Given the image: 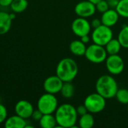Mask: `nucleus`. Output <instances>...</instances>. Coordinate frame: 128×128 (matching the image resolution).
I'll use <instances>...</instances> for the list:
<instances>
[{"mask_svg":"<svg viewBox=\"0 0 128 128\" xmlns=\"http://www.w3.org/2000/svg\"><path fill=\"white\" fill-rule=\"evenodd\" d=\"M57 128H77L75 124L78 121V113L76 108L70 104H63L58 106L54 112Z\"/></svg>","mask_w":128,"mask_h":128,"instance_id":"nucleus-1","label":"nucleus"},{"mask_svg":"<svg viewBox=\"0 0 128 128\" xmlns=\"http://www.w3.org/2000/svg\"><path fill=\"white\" fill-rule=\"evenodd\" d=\"M78 72V67L76 62L71 58L61 59L56 68V75L63 82H72Z\"/></svg>","mask_w":128,"mask_h":128,"instance_id":"nucleus-2","label":"nucleus"},{"mask_svg":"<svg viewBox=\"0 0 128 128\" xmlns=\"http://www.w3.org/2000/svg\"><path fill=\"white\" fill-rule=\"evenodd\" d=\"M96 92L106 99H112L115 97L118 88V83L111 75H103L100 76L96 82Z\"/></svg>","mask_w":128,"mask_h":128,"instance_id":"nucleus-3","label":"nucleus"},{"mask_svg":"<svg viewBox=\"0 0 128 128\" xmlns=\"http://www.w3.org/2000/svg\"><path fill=\"white\" fill-rule=\"evenodd\" d=\"M58 107V100L55 94L45 92L37 101V109L43 114H54Z\"/></svg>","mask_w":128,"mask_h":128,"instance_id":"nucleus-4","label":"nucleus"},{"mask_svg":"<svg viewBox=\"0 0 128 128\" xmlns=\"http://www.w3.org/2000/svg\"><path fill=\"white\" fill-rule=\"evenodd\" d=\"M84 56L91 63L101 64L106 62L108 54L105 46L94 43L87 47Z\"/></svg>","mask_w":128,"mask_h":128,"instance_id":"nucleus-5","label":"nucleus"},{"mask_svg":"<svg viewBox=\"0 0 128 128\" xmlns=\"http://www.w3.org/2000/svg\"><path fill=\"white\" fill-rule=\"evenodd\" d=\"M106 99L99 93H92L86 97L84 104L89 112L96 114L104 110L106 104Z\"/></svg>","mask_w":128,"mask_h":128,"instance_id":"nucleus-6","label":"nucleus"},{"mask_svg":"<svg viewBox=\"0 0 128 128\" xmlns=\"http://www.w3.org/2000/svg\"><path fill=\"white\" fill-rule=\"evenodd\" d=\"M113 38V32L111 27L106 26L105 25H101L100 26L94 28L91 34V39L94 44L105 46L106 44Z\"/></svg>","mask_w":128,"mask_h":128,"instance_id":"nucleus-7","label":"nucleus"},{"mask_svg":"<svg viewBox=\"0 0 128 128\" xmlns=\"http://www.w3.org/2000/svg\"><path fill=\"white\" fill-rule=\"evenodd\" d=\"M106 68L108 72L112 75L121 74L124 68V63L122 58L117 55L108 56L106 59Z\"/></svg>","mask_w":128,"mask_h":128,"instance_id":"nucleus-8","label":"nucleus"},{"mask_svg":"<svg viewBox=\"0 0 128 128\" xmlns=\"http://www.w3.org/2000/svg\"><path fill=\"white\" fill-rule=\"evenodd\" d=\"M72 31L78 37L81 38L84 35L89 34L91 29V22L87 20V18L78 16L72 22Z\"/></svg>","mask_w":128,"mask_h":128,"instance_id":"nucleus-9","label":"nucleus"},{"mask_svg":"<svg viewBox=\"0 0 128 128\" xmlns=\"http://www.w3.org/2000/svg\"><path fill=\"white\" fill-rule=\"evenodd\" d=\"M75 13L79 17L88 18L92 16L97 9L96 5L88 0H84L79 2L75 6Z\"/></svg>","mask_w":128,"mask_h":128,"instance_id":"nucleus-10","label":"nucleus"},{"mask_svg":"<svg viewBox=\"0 0 128 128\" xmlns=\"http://www.w3.org/2000/svg\"><path fill=\"white\" fill-rule=\"evenodd\" d=\"M63 82H64L58 76H50L44 81L43 88L45 92L56 94L60 92Z\"/></svg>","mask_w":128,"mask_h":128,"instance_id":"nucleus-11","label":"nucleus"},{"mask_svg":"<svg viewBox=\"0 0 128 128\" xmlns=\"http://www.w3.org/2000/svg\"><path fill=\"white\" fill-rule=\"evenodd\" d=\"M14 111L17 116L27 119L31 118L32 114L34 111V108L32 104L28 100H20L15 104Z\"/></svg>","mask_w":128,"mask_h":128,"instance_id":"nucleus-12","label":"nucleus"},{"mask_svg":"<svg viewBox=\"0 0 128 128\" xmlns=\"http://www.w3.org/2000/svg\"><path fill=\"white\" fill-rule=\"evenodd\" d=\"M119 16H120L117 12L116 9L109 8L108 10L102 14L100 19L103 25H105L109 27H112L118 22Z\"/></svg>","mask_w":128,"mask_h":128,"instance_id":"nucleus-13","label":"nucleus"},{"mask_svg":"<svg viewBox=\"0 0 128 128\" xmlns=\"http://www.w3.org/2000/svg\"><path fill=\"white\" fill-rule=\"evenodd\" d=\"M4 125L6 128H25L27 124L25 118L16 114L8 117L4 123Z\"/></svg>","mask_w":128,"mask_h":128,"instance_id":"nucleus-14","label":"nucleus"},{"mask_svg":"<svg viewBox=\"0 0 128 128\" xmlns=\"http://www.w3.org/2000/svg\"><path fill=\"white\" fill-rule=\"evenodd\" d=\"M12 21L8 13L0 10V35L5 34L9 32Z\"/></svg>","mask_w":128,"mask_h":128,"instance_id":"nucleus-15","label":"nucleus"},{"mask_svg":"<svg viewBox=\"0 0 128 128\" xmlns=\"http://www.w3.org/2000/svg\"><path fill=\"white\" fill-rule=\"evenodd\" d=\"M87 46L81 40H75L70 43L69 50L72 54L77 56H83L85 54Z\"/></svg>","mask_w":128,"mask_h":128,"instance_id":"nucleus-16","label":"nucleus"},{"mask_svg":"<svg viewBox=\"0 0 128 128\" xmlns=\"http://www.w3.org/2000/svg\"><path fill=\"white\" fill-rule=\"evenodd\" d=\"M38 122L42 128H54L57 126L55 116L53 114H44Z\"/></svg>","mask_w":128,"mask_h":128,"instance_id":"nucleus-17","label":"nucleus"},{"mask_svg":"<svg viewBox=\"0 0 128 128\" xmlns=\"http://www.w3.org/2000/svg\"><path fill=\"white\" fill-rule=\"evenodd\" d=\"M121 47L122 46H121L119 40H118V38L117 39H115V38L111 39L105 46V48H106L108 56L118 54Z\"/></svg>","mask_w":128,"mask_h":128,"instance_id":"nucleus-18","label":"nucleus"},{"mask_svg":"<svg viewBox=\"0 0 128 128\" xmlns=\"http://www.w3.org/2000/svg\"><path fill=\"white\" fill-rule=\"evenodd\" d=\"M78 125L81 128H91L94 125V118L91 112H87L86 114L80 116L78 120Z\"/></svg>","mask_w":128,"mask_h":128,"instance_id":"nucleus-19","label":"nucleus"},{"mask_svg":"<svg viewBox=\"0 0 128 128\" xmlns=\"http://www.w3.org/2000/svg\"><path fill=\"white\" fill-rule=\"evenodd\" d=\"M28 5L29 3L27 0H13L9 7L11 8L12 12L19 14L26 10Z\"/></svg>","mask_w":128,"mask_h":128,"instance_id":"nucleus-20","label":"nucleus"},{"mask_svg":"<svg viewBox=\"0 0 128 128\" xmlns=\"http://www.w3.org/2000/svg\"><path fill=\"white\" fill-rule=\"evenodd\" d=\"M60 93L65 99L72 98L75 93V88L72 82H64Z\"/></svg>","mask_w":128,"mask_h":128,"instance_id":"nucleus-21","label":"nucleus"},{"mask_svg":"<svg viewBox=\"0 0 128 128\" xmlns=\"http://www.w3.org/2000/svg\"><path fill=\"white\" fill-rule=\"evenodd\" d=\"M118 40L123 48L128 49V25L121 28L118 35Z\"/></svg>","mask_w":128,"mask_h":128,"instance_id":"nucleus-22","label":"nucleus"},{"mask_svg":"<svg viewBox=\"0 0 128 128\" xmlns=\"http://www.w3.org/2000/svg\"><path fill=\"white\" fill-rule=\"evenodd\" d=\"M115 9L120 16L128 18V0H120Z\"/></svg>","mask_w":128,"mask_h":128,"instance_id":"nucleus-23","label":"nucleus"},{"mask_svg":"<svg viewBox=\"0 0 128 128\" xmlns=\"http://www.w3.org/2000/svg\"><path fill=\"white\" fill-rule=\"evenodd\" d=\"M117 100L122 104H128V89L120 88L118 89L115 94Z\"/></svg>","mask_w":128,"mask_h":128,"instance_id":"nucleus-24","label":"nucleus"},{"mask_svg":"<svg viewBox=\"0 0 128 128\" xmlns=\"http://www.w3.org/2000/svg\"><path fill=\"white\" fill-rule=\"evenodd\" d=\"M95 5H96L97 10L99 11L101 14L106 12V10H108L110 8H109V4H108V2H107L106 0H101L98 3H97Z\"/></svg>","mask_w":128,"mask_h":128,"instance_id":"nucleus-25","label":"nucleus"},{"mask_svg":"<svg viewBox=\"0 0 128 128\" xmlns=\"http://www.w3.org/2000/svg\"><path fill=\"white\" fill-rule=\"evenodd\" d=\"M8 118V111L4 104L0 103V124L5 123Z\"/></svg>","mask_w":128,"mask_h":128,"instance_id":"nucleus-26","label":"nucleus"},{"mask_svg":"<svg viewBox=\"0 0 128 128\" xmlns=\"http://www.w3.org/2000/svg\"><path fill=\"white\" fill-rule=\"evenodd\" d=\"M44 114L39 110H34V111H33V112H32V116H31V118L34 120V121H37V122H39L40 121V119L41 118V117H42V116H43Z\"/></svg>","mask_w":128,"mask_h":128,"instance_id":"nucleus-27","label":"nucleus"},{"mask_svg":"<svg viewBox=\"0 0 128 128\" xmlns=\"http://www.w3.org/2000/svg\"><path fill=\"white\" fill-rule=\"evenodd\" d=\"M76 111H77V113L79 116H81L84 114H86L87 112H89L86 108V106H84V104L83 105H80L78 106L77 108H76Z\"/></svg>","mask_w":128,"mask_h":128,"instance_id":"nucleus-28","label":"nucleus"},{"mask_svg":"<svg viewBox=\"0 0 128 128\" xmlns=\"http://www.w3.org/2000/svg\"><path fill=\"white\" fill-rule=\"evenodd\" d=\"M91 27L93 28H96L100 26L101 25H103V23H102L101 19L95 18V19H93L92 20V21L91 22Z\"/></svg>","mask_w":128,"mask_h":128,"instance_id":"nucleus-29","label":"nucleus"},{"mask_svg":"<svg viewBox=\"0 0 128 128\" xmlns=\"http://www.w3.org/2000/svg\"><path fill=\"white\" fill-rule=\"evenodd\" d=\"M106 1H107V2H108V4L109 5V8H110L115 9L116 7L118 6V2H119L120 0H106Z\"/></svg>","mask_w":128,"mask_h":128,"instance_id":"nucleus-30","label":"nucleus"},{"mask_svg":"<svg viewBox=\"0 0 128 128\" xmlns=\"http://www.w3.org/2000/svg\"><path fill=\"white\" fill-rule=\"evenodd\" d=\"M13 0H0V5L2 7H8L11 5Z\"/></svg>","mask_w":128,"mask_h":128,"instance_id":"nucleus-31","label":"nucleus"},{"mask_svg":"<svg viewBox=\"0 0 128 128\" xmlns=\"http://www.w3.org/2000/svg\"><path fill=\"white\" fill-rule=\"evenodd\" d=\"M81 39V40L84 43V44H88L89 42H90V40H91V38H90V36H89V34H86V35H84V36H82V37H81L80 38Z\"/></svg>","mask_w":128,"mask_h":128,"instance_id":"nucleus-32","label":"nucleus"},{"mask_svg":"<svg viewBox=\"0 0 128 128\" xmlns=\"http://www.w3.org/2000/svg\"><path fill=\"white\" fill-rule=\"evenodd\" d=\"M9 15H10V17H11V19L12 20H14V19H16V13L13 12V13L9 14Z\"/></svg>","mask_w":128,"mask_h":128,"instance_id":"nucleus-33","label":"nucleus"},{"mask_svg":"<svg viewBox=\"0 0 128 128\" xmlns=\"http://www.w3.org/2000/svg\"><path fill=\"white\" fill-rule=\"evenodd\" d=\"M88 1H90V2H91L92 3H94V4H96L97 3H98L100 1H101V0H88Z\"/></svg>","mask_w":128,"mask_h":128,"instance_id":"nucleus-34","label":"nucleus"},{"mask_svg":"<svg viewBox=\"0 0 128 128\" xmlns=\"http://www.w3.org/2000/svg\"><path fill=\"white\" fill-rule=\"evenodd\" d=\"M1 7H2V6H1V5H0V10H1Z\"/></svg>","mask_w":128,"mask_h":128,"instance_id":"nucleus-35","label":"nucleus"},{"mask_svg":"<svg viewBox=\"0 0 128 128\" xmlns=\"http://www.w3.org/2000/svg\"><path fill=\"white\" fill-rule=\"evenodd\" d=\"M127 111H128V104H127Z\"/></svg>","mask_w":128,"mask_h":128,"instance_id":"nucleus-36","label":"nucleus"}]
</instances>
